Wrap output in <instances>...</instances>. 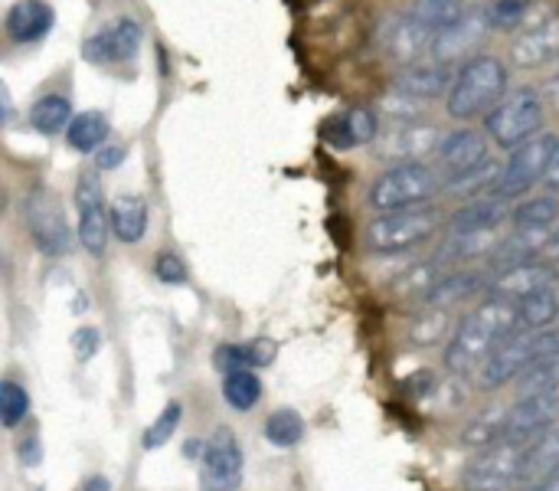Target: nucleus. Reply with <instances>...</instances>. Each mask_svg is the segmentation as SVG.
Listing matches in <instances>:
<instances>
[{"instance_id":"obj_1","label":"nucleus","mask_w":559,"mask_h":491,"mask_svg":"<svg viewBox=\"0 0 559 491\" xmlns=\"http://www.w3.org/2000/svg\"><path fill=\"white\" fill-rule=\"evenodd\" d=\"M521 328L518 305L498 295H488L478 302L462 322L455 325L449 344H445V367L455 377H468L472 371H481V364L495 354L498 344H504Z\"/></svg>"},{"instance_id":"obj_2","label":"nucleus","mask_w":559,"mask_h":491,"mask_svg":"<svg viewBox=\"0 0 559 491\" xmlns=\"http://www.w3.org/2000/svg\"><path fill=\"white\" fill-rule=\"evenodd\" d=\"M511 92V72L498 56H475L455 69L452 92L445 95V112L455 121L488 118Z\"/></svg>"},{"instance_id":"obj_3","label":"nucleus","mask_w":559,"mask_h":491,"mask_svg":"<svg viewBox=\"0 0 559 491\" xmlns=\"http://www.w3.org/2000/svg\"><path fill=\"white\" fill-rule=\"evenodd\" d=\"M445 217L436 207H416L400 213H377L364 230V249L370 256H406L445 233Z\"/></svg>"},{"instance_id":"obj_4","label":"nucleus","mask_w":559,"mask_h":491,"mask_svg":"<svg viewBox=\"0 0 559 491\" xmlns=\"http://www.w3.org/2000/svg\"><path fill=\"white\" fill-rule=\"evenodd\" d=\"M442 187L445 184L432 164H393L370 184L367 207L377 213H400V210L429 207Z\"/></svg>"},{"instance_id":"obj_5","label":"nucleus","mask_w":559,"mask_h":491,"mask_svg":"<svg viewBox=\"0 0 559 491\" xmlns=\"http://www.w3.org/2000/svg\"><path fill=\"white\" fill-rule=\"evenodd\" d=\"M544 115H547V98L534 85H521L508 92V98L485 118V135L501 148L514 151L527 144L531 138L544 135Z\"/></svg>"},{"instance_id":"obj_6","label":"nucleus","mask_w":559,"mask_h":491,"mask_svg":"<svg viewBox=\"0 0 559 491\" xmlns=\"http://www.w3.org/2000/svg\"><path fill=\"white\" fill-rule=\"evenodd\" d=\"M445 131L432 121H419V118H393L390 125H383L380 138L373 141V151L380 161L393 164H429V157L439 154Z\"/></svg>"},{"instance_id":"obj_7","label":"nucleus","mask_w":559,"mask_h":491,"mask_svg":"<svg viewBox=\"0 0 559 491\" xmlns=\"http://www.w3.org/2000/svg\"><path fill=\"white\" fill-rule=\"evenodd\" d=\"M557 135H547L544 131V135L531 138L527 144L514 148L511 157H508V164H504V171H501V180L495 187V197L514 203V200H524L537 184H544L547 167H550V161L557 154Z\"/></svg>"},{"instance_id":"obj_8","label":"nucleus","mask_w":559,"mask_h":491,"mask_svg":"<svg viewBox=\"0 0 559 491\" xmlns=\"http://www.w3.org/2000/svg\"><path fill=\"white\" fill-rule=\"evenodd\" d=\"M524 453L527 443L511 440L478 449L462 469V491H518Z\"/></svg>"},{"instance_id":"obj_9","label":"nucleus","mask_w":559,"mask_h":491,"mask_svg":"<svg viewBox=\"0 0 559 491\" xmlns=\"http://www.w3.org/2000/svg\"><path fill=\"white\" fill-rule=\"evenodd\" d=\"M488 161H491V138L475 128H459L442 138L432 167L439 171L445 190H455L472 174H478Z\"/></svg>"},{"instance_id":"obj_10","label":"nucleus","mask_w":559,"mask_h":491,"mask_svg":"<svg viewBox=\"0 0 559 491\" xmlns=\"http://www.w3.org/2000/svg\"><path fill=\"white\" fill-rule=\"evenodd\" d=\"M23 223L29 230V239L43 256H62L72 246V233L66 223V210L59 197L46 187H33L23 197Z\"/></svg>"},{"instance_id":"obj_11","label":"nucleus","mask_w":559,"mask_h":491,"mask_svg":"<svg viewBox=\"0 0 559 491\" xmlns=\"http://www.w3.org/2000/svg\"><path fill=\"white\" fill-rule=\"evenodd\" d=\"M246 472V453L229 426H216L203 443L200 456V491H239Z\"/></svg>"},{"instance_id":"obj_12","label":"nucleus","mask_w":559,"mask_h":491,"mask_svg":"<svg viewBox=\"0 0 559 491\" xmlns=\"http://www.w3.org/2000/svg\"><path fill=\"white\" fill-rule=\"evenodd\" d=\"M75 210H79V246L88 256H105L111 236V210H105V194L95 174L75 180Z\"/></svg>"},{"instance_id":"obj_13","label":"nucleus","mask_w":559,"mask_h":491,"mask_svg":"<svg viewBox=\"0 0 559 491\" xmlns=\"http://www.w3.org/2000/svg\"><path fill=\"white\" fill-rule=\"evenodd\" d=\"M488 33H491L488 13L485 10H468L459 23H452V26L436 33L429 62H439V66L452 69V66H462V62L475 59V49L485 43Z\"/></svg>"},{"instance_id":"obj_14","label":"nucleus","mask_w":559,"mask_h":491,"mask_svg":"<svg viewBox=\"0 0 559 491\" xmlns=\"http://www.w3.org/2000/svg\"><path fill=\"white\" fill-rule=\"evenodd\" d=\"M559 394H537V397H518L504 410V440L511 443H534L537 436L557 430Z\"/></svg>"},{"instance_id":"obj_15","label":"nucleus","mask_w":559,"mask_h":491,"mask_svg":"<svg viewBox=\"0 0 559 491\" xmlns=\"http://www.w3.org/2000/svg\"><path fill=\"white\" fill-rule=\"evenodd\" d=\"M144 39V30L134 16H118L98 33H92L82 46V56L95 66H118L138 56Z\"/></svg>"},{"instance_id":"obj_16","label":"nucleus","mask_w":559,"mask_h":491,"mask_svg":"<svg viewBox=\"0 0 559 491\" xmlns=\"http://www.w3.org/2000/svg\"><path fill=\"white\" fill-rule=\"evenodd\" d=\"M380 39H383V49L390 59H396L403 66H419L432 52L436 33L429 26H423L413 13H396L383 23Z\"/></svg>"},{"instance_id":"obj_17","label":"nucleus","mask_w":559,"mask_h":491,"mask_svg":"<svg viewBox=\"0 0 559 491\" xmlns=\"http://www.w3.org/2000/svg\"><path fill=\"white\" fill-rule=\"evenodd\" d=\"M511 62L521 69H547L559 62V13L524 26V33L511 46Z\"/></svg>"},{"instance_id":"obj_18","label":"nucleus","mask_w":559,"mask_h":491,"mask_svg":"<svg viewBox=\"0 0 559 491\" xmlns=\"http://www.w3.org/2000/svg\"><path fill=\"white\" fill-rule=\"evenodd\" d=\"M514 217L511 203L485 194V197H472L465 200L445 223V233H501V226Z\"/></svg>"},{"instance_id":"obj_19","label":"nucleus","mask_w":559,"mask_h":491,"mask_svg":"<svg viewBox=\"0 0 559 491\" xmlns=\"http://www.w3.org/2000/svg\"><path fill=\"white\" fill-rule=\"evenodd\" d=\"M554 282H557V269L547 259H537V262H524V266L498 272L488 282V295H498V299H508V302L518 305L527 295H534V292H540V289H547Z\"/></svg>"},{"instance_id":"obj_20","label":"nucleus","mask_w":559,"mask_h":491,"mask_svg":"<svg viewBox=\"0 0 559 491\" xmlns=\"http://www.w3.org/2000/svg\"><path fill=\"white\" fill-rule=\"evenodd\" d=\"M452 82H455V72L449 66L419 62V66H406L396 75L393 89H396V95H403L409 102H436L452 92Z\"/></svg>"},{"instance_id":"obj_21","label":"nucleus","mask_w":559,"mask_h":491,"mask_svg":"<svg viewBox=\"0 0 559 491\" xmlns=\"http://www.w3.org/2000/svg\"><path fill=\"white\" fill-rule=\"evenodd\" d=\"M380 131H383V125H380V115L373 108H350L324 128V138L331 148L350 151V148L373 144L380 138Z\"/></svg>"},{"instance_id":"obj_22","label":"nucleus","mask_w":559,"mask_h":491,"mask_svg":"<svg viewBox=\"0 0 559 491\" xmlns=\"http://www.w3.org/2000/svg\"><path fill=\"white\" fill-rule=\"evenodd\" d=\"M52 23H56V13L46 0H16L3 16L7 36L20 46L39 43L52 30Z\"/></svg>"},{"instance_id":"obj_23","label":"nucleus","mask_w":559,"mask_h":491,"mask_svg":"<svg viewBox=\"0 0 559 491\" xmlns=\"http://www.w3.org/2000/svg\"><path fill=\"white\" fill-rule=\"evenodd\" d=\"M550 236L554 233H544V230H518L514 226L498 243V249L491 253V266L498 272H504V269H514V266H524V262H537V259H544V253L550 246Z\"/></svg>"},{"instance_id":"obj_24","label":"nucleus","mask_w":559,"mask_h":491,"mask_svg":"<svg viewBox=\"0 0 559 491\" xmlns=\"http://www.w3.org/2000/svg\"><path fill=\"white\" fill-rule=\"evenodd\" d=\"M559 476V430H550L544 436H537L534 443H527L524 463H521V479L518 491L544 486Z\"/></svg>"},{"instance_id":"obj_25","label":"nucleus","mask_w":559,"mask_h":491,"mask_svg":"<svg viewBox=\"0 0 559 491\" xmlns=\"http://www.w3.org/2000/svg\"><path fill=\"white\" fill-rule=\"evenodd\" d=\"M475 292H488V282L478 276V272H445L439 279V285L426 295L423 308H442V312H452L459 302L472 299Z\"/></svg>"},{"instance_id":"obj_26","label":"nucleus","mask_w":559,"mask_h":491,"mask_svg":"<svg viewBox=\"0 0 559 491\" xmlns=\"http://www.w3.org/2000/svg\"><path fill=\"white\" fill-rule=\"evenodd\" d=\"M72 105L66 95L59 92H49V95H39L29 108V128L46 135V138H56V135H66L69 125H72Z\"/></svg>"},{"instance_id":"obj_27","label":"nucleus","mask_w":559,"mask_h":491,"mask_svg":"<svg viewBox=\"0 0 559 491\" xmlns=\"http://www.w3.org/2000/svg\"><path fill=\"white\" fill-rule=\"evenodd\" d=\"M111 233L121 243H141L147 236V203L141 197H115L111 200Z\"/></svg>"},{"instance_id":"obj_28","label":"nucleus","mask_w":559,"mask_h":491,"mask_svg":"<svg viewBox=\"0 0 559 491\" xmlns=\"http://www.w3.org/2000/svg\"><path fill=\"white\" fill-rule=\"evenodd\" d=\"M518 315H521V328H527V331H550V325L559 318L557 285H547V289L527 295L524 302H518Z\"/></svg>"},{"instance_id":"obj_29","label":"nucleus","mask_w":559,"mask_h":491,"mask_svg":"<svg viewBox=\"0 0 559 491\" xmlns=\"http://www.w3.org/2000/svg\"><path fill=\"white\" fill-rule=\"evenodd\" d=\"M514 226L518 230H544L554 233L559 226V194H547V197H531L521 207H514Z\"/></svg>"},{"instance_id":"obj_30","label":"nucleus","mask_w":559,"mask_h":491,"mask_svg":"<svg viewBox=\"0 0 559 491\" xmlns=\"http://www.w3.org/2000/svg\"><path fill=\"white\" fill-rule=\"evenodd\" d=\"M105 138H108V118L102 112H79L72 118L69 131H66L69 148L72 151H82V154L98 151L105 144Z\"/></svg>"},{"instance_id":"obj_31","label":"nucleus","mask_w":559,"mask_h":491,"mask_svg":"<svg viewBox=\"0 0 559 491\" xmlns=\"http://www.w3.org/2000/svg\"><path fill=\"white\" fill-rule=\"evenodd\" d=\"M223 400L236 410V413H249L259 400H262V381L255 377V371H236L223 377Z\"/></svg>"},{"instance_id":"obj_32","label":"nucleus","mask_w":559,"mask_h":491,"mask_svg":"<svg viewBox=\"0 0 559 491\" xmlns=\"http://www.w3.org/2000/svg\"><path fill=\"white\" fill-rule=\"evenodd\" d=\"M409 13H413L423 26H429L432 33H439V30L459 23V20L468 13V3H465V0H413Z\"/></svg>"},{"instance_id":"obj_33","label":"nucleus","mask_w":559,"mask_h":491,"mask_svg":"<svg viewBox=\"0 0 559 491\" xmlns=\"http://www.w3.org/2000/svg\"><path fill=\"white\" fill-rule=\"evenodd\" d=\"M262 433L275 449H295L305 440V420L298 410H275L265 417Z\"/></svg>"},{"instance_id":"obj_34","label":"nucleus","mask_w":559,"mask_h":491,"mask_svg":"<svg viewBox=\"0 0 559 491\" xmlns=\"http://www.w3.org/2000/svg\"><path fill=\"white\" fill-rule=\"evenodd\" d=\"M537 394H559V354L537 358L518 381V397H537Z\"/></svg>"},{"instance_id":"obj_35","label":"nucleus","mask_w":559,"mask_h":491,"mask_svg":"<svg viewBox=\"0 0 559 491\" xmlns=\"http://www.w3.org/2000/svg\"><path fill=\"white\" fill-rule=\"evenodd\" d=\"M462 443H465V446H475V449H488V446L504 443V413H501V410H485V413H478V417L465 426Z\"/></svg>"},{"instance_id":"obj_36","label":"nucleus","mask_w":559,"mask_h":491,"mask_svg":"<svg viewBox=\"0 0 559 491\" xmlns=\"http://www.w3.org/2000/svg\"><path fill=\"white\" fill-rule=\"evenodd\" d=\"M26 413H29V394L20 384L3 381L0 384V423L7 430H16L26 420Z\"/></svg>"},{"instance_id":"obj_37","label":"nucleus","mask_w":559,"mask_h":491,"mask_svg":"<svg viewBox=\"0 0 559 491\" xmlns=\"http://www.w3.org/2000/svg\"><path fill=\"white\" fill-rule=\"evenodd\" d=\"M180 417H183V407L177 404V400H170L160 413H157V420L147 426V433H144V449L151 453V449H160V446H167L170 440H174V433H177V426H180Z\"/></svg>"},{"instance_id":"obj_38","label":"nucleus","mask_w":559,"mask_h":491,"mask_svg":"<svg viewBox=\"0 0 559 491\" xmlns=\"http://www.w3.org/2000/svg\"><path fill=\"white\" fill-rule=\"evenodd\" d=\"M527 10H531V0H495L485 13H488L491 30L514 33V30H521V26H524Z\"/></svg>"},{"instance_id":"obj_39","label":"nucleus","mask_w":559,"mask_h":491,"mask_svg":"<svg viewBox=\"0 0 559 491\" xmlns=\"http://www.w3.org/2000/svg\"><path fill=\"white\" fill-rule=\"evenodd\" d=\"M445 331H449V312H442V308H426V312L419 315V325L413 328V341L426 348V344L442 341Z\"/></svg>"},{"instance_id":"obj_40","label":"nucleus","mask_w":559,"mask_h":491,"mask_svg":"<svg viewBox=\"0 0 559 491\" xmlns=\"http://www.w3.org/2000/svg\"><path fill=\"white\" fill-rule=\"evenodd\" d=\"M154 276H157L164 285H183V282H187V266H183L180 256L160 253V256L154 259Z\"/></svg>"},{"instance_id":"obj_41","label":"nucleus","mask_w":559,"mask_h":491,"mask_svg":"<svg viewBox=\"0 0 559 491\" xmlns=\"http://www.w3.org/2000/svg\"><path fill=\"white\" fill-rule=\"evenodd\" d=\"M249 367V358H246V344H219L216 348V371L226 377V374H236V371H246ZM252 371V367H249Z\"/></svg>"},{"instance_id":"obj_42","label":"nucleus","mask_w":559,"mask_h":491,"mask_svg":"<svg viewBox=\"0 0 559 491\" xmlns=\"http://www.w3.org/2000/svg\"><path fill=\"white\" fill-rule=\"evenodd\" d=\"M98 344H102V338H98V331H95V328H79V331H75V338H72V348H75L79 361H88V358L98 351Z\"/></svg>"},{"instance_id":"obj_43","label":"nucleus","mask_w":559,"mask_h":491,"mask_svg":"<svg viewBox=\"0 0 559 491\" xmlns=\"http://www.w3.org/2000/svg\"><path fill=\"white\" fill-rule=\"evenodd\" d=\"M246 358H249V367H269L272 358H275V341H252L246 344Z\"/></svg>"},{"instance_id":"obj_44","label":"nucleus","mask_w":559,"mask_h":491,"mask_svg":"<svg viewBox=\"0 0 559 491\" xmlns=\"http://www.w3.org/2000/svg\"><path fill=\"white\" fill-rule=\"evenodd\" d=\"M16 453H20V463L23 466H39V459H43V449H39V440L36 436H29V440H23L20 446H16Z\"/></svg>"},{"instance_id":"obj_45","label":"nucleus","mask_w":559,"mask_h":491,"mask_svg":"<svg viewBox=\"0 0 559 491\" xmlns=\"http://www.w3.org/2000/svg\"><path fill=\"white\" fill-rule=\"evenodd\" d=\"M121 161H124V148H118V144L98 148V167H102V171H111V167H118Z\"/></svg>"},{"instance_id":"obj_46","label":"nucleus","mask_w":559,"mask_h":491,"mask_svg":"<svg viewBox=\"0 0 559 491\" xmlns=\"http://www.w3.org/2000/svg\"><path fill=\"white\" fill-rule=\"evenodd\" d=\"M544 184H547V190H550V194H559V144H557V154H554V161H550V167H547V177H544Z\"/></svg>"},{"instance_id":"obj_47","label":"nucleus","mask_w":559,"mask_h":491,"mask_svg":"<svg viewBox=\"0 0 559 491\" xmlns=\"http://www.w3.org/2000/svg\"><path fill=\"white\" fill-rule=\"evenodd\" d=\"M544 259L557 269L559 266V226L554 230V236H550V246H547V253H544Z\"/></svg>"},{"instance_id":"obj_48","label":"nucleus","mask_w":559,"mask_h":491,"mask_svg":"<svg viewBox=\"0 0 559 491\" xmlns=\"http://www.w3.org/2000/svg\"><path fill=\"white\" fill-rule=\"evenodd\" d=\"M79 491H111V482H108L105 476H92V479L82 482V489Z\"/></svg>"},{"instance_id":"obj_49","label":"nucleus","mask_w":559,"mask_h":491,"mask_svg":"<svg viewBox=\"0 0 559 491\" xmlns=\"http://www.w3.org/2000/svg\"><path fill=\"white\" fill-rule=\"evenodd\" d=\"M547 98L559 108V72L557 75H550V82H547Z\"/></svg>"},{"instance_id":"obj_50","label":"nucleus","mask_w":559,"mask_h":491,"mask_svg":"<svg viewBox=\"0 0 559 491\" xmlns=\"http://www.w3.org/2000/svg\"><path fill=\"white\" fill-rule=\"evenodd\" d=\"M524 491H559V476L557 479H550V482H544V486H534V489H524Z\"/></svg>"}]
</instances>
